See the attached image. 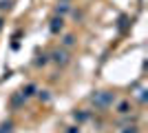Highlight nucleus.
Wrapping results in <instances>:
<instances>
[{"label":"nucleus","mask_w":148,"mask_h":133,"mask_svg":"<svg viewBox=\"0 0 148 133\" xmlns=\"http://www.w3.org/2000/svg\"><path fill=\"white\" fill-rule=\"evenodd\" d=\"M113 102H115V95H113V93H106V91L93 95V104H97L99 109H106L108 104H113Z\"/></svg>","instance_id":"nucleus-1"},{"label":"nucleus","mask_w":148,"mask_h":133,"mask_svg":"<svg viewBox=\"0 0 148 133\" xmlns=\"http://www.w3.org/2000/svg\"><path fill=\"white\" fill-rule=\"evenodd\" d=\"M62 27H64V20H62V16H60V18H53V20H51V31H53V33L62 31Z\"/></svg>","instance_id":"nucleus-2"},{"label":"nucleus","mask_w":148,"mask_h":133,"mask_svg":"<svg viewBox=\"0 0 148 133\" xmlns=\"http://www.w3.org/2000/svg\"><path fill=\"white\" fill-rule=\"evenodd\" d=\"M53 62L66 64V53H64V51H53Z\"/></svg>","instance_id":"nucleus-3"},{"label":"nucleus","mask_w":148,"mask_h":133,"mask_svg":"<svg viewBox=\"0 0 148 133\" xmlns=\"http://www.w3.org/2000/svg\"><path fill=\"white\" fill-rule=\"evenodd\" d=\"M33 93H36V87H33V84H27L20 95H22V98H29V95H33Z\"/></svg>","instance_id":"nucleus-4"},{"label":"nucleus","mask_w":148,"mask_h":133,"mask_svg":"<svg viewBox=\"0 0 148 133\" xmlns=\"http://www.w3.org/2000/svg\"><path fill=\"white\" fill-rule=\"evenodd\" d=\"M128 109H130L128 102H119L117 104V113H128Z\"/></svg>","instance_id":"nucleus-5"},{"label":"nucleus","mask_w":148,"mask_h":133,"mask_svg":"<svg viewBox=\"0 0 148 133\" xmlns=\"http://www.w3.org/2000/svg\"><path fill=\"white\" fill-rule=\"evenodd\" d=\"M11 129H13L11 122H2V124H0V133H11Z\"/></svg>","instance_id":"nucleus-6"},{"label":"nucleus","mask_w":148,"mask_h":133,"mask_svg":"<svg viewBox=\"0 0 148 133\" xmlns=\"http://www.w3.org/2000/svg\"><path fill=\"white\" fill-rule=\"evenodd\" d=\"M73 42H75V38H73V36H66V38H64V44H66V47H71Z\"/></svg>","instance_id":"nucleus-7"},{"label":"nucleus","mask_w":148,"mask_h":133,"mask_svg":"<svg viewBox=\"0 0 148 133\" xmlns=\"http://www.w3.org/2000/svg\"><path fill=\"white\" fill-rule=\"evenodd\" d=\"M22 100H25V98H22V95H16V98H13V107H18V104H20V102H22Z\"/></svg>","instance_id":"nucleus-8"},{"label":"nucleus","mask_w":148,"mask_h":133,"mask_svg":"<svg viewBox=\"0 0 148 133\" xmlns=\"http://www.w3.org/2000/svg\"><path fill=\"white\" fill-rule=\"evenodd\" d=\"M86 118H88V113H75V120H86Z\"/></svg>","instance_id":"nucleus-9"},{"label":"nucleus","mask_w":148,"mask_h":133,"mask_svg":"<svg viewBox=\"0 0 148 133\" xmlns=\"http://www.w3.org/2000/svg\"><path fill=\"white\" fill-rule=\"evenodd\" d=\"M66 9H69L66 5H58V9H56V11H58V13H66Z\"/></svg>","instance_id":"nucleus-10"},{"label":"nucleus","mask_w":148,"mask_h":133,"mask_svg":"<svg viewBox=\"0 0 148 133\" xmlns=\"http://www.w3.org/2000/svg\"><path fill=\"white\" fill-rule=\"evenodd\" d=\"M9 5H11L9 0H2V2H0V9H9Z\"/></svg>","instance_id":"nucleus-11"},{"label":"nucleus","mask_w":148,"mask_h":133,"mask_svg":"<svg viewBox=\"0 0 148 133\" xmlns=\"http://www.w3.org/2000/svg\"><path fill=\"white\" fill-rule=\"evenodd\" d=\"M40 100L47 102V100H49V93H47V91H40Z\"/></svg>","instance_id":"nucleus-12"},{"label":"nucleus","mask_w":148,"mask_h":133,"mask_svg":"<svg viewBox=\"0 0 148 133\" xmlns=\"http://www.w3.org/2000/svg\"><path fill=\"white\" fill-rule=\"evenodd\" d=\"M124 133H137V129H135V127H130V131H124Z\"/></svg>","instance_id":"nucleus-13"},{"label":"nucleus","mask_w":148,"mask_h":133,"mask_svg":"<svg viewBox=\"0 0 148 133\" xmlns=\"http://www.w3.org/2000/svg\"><path fill=\"white\" fill-rule=\"evenodd\" d=\"M69 133H77V129H75V127H71V129H69Z\"/></svg>","instance_id":"nucleus-14"},{"label":"nucleus","mask_w":148,"mask_h":133,"mask_svg":"<svg viewBox=\"0 0 148 133\" xmlns=\"http://www.w3.org/2000/svg\"><path fill=\"white\" fill-rule=\"evenodd\" d=\"M0 27H2V18H0Z\"/></svg>","instance_id":"nucleus-15"}]
</instances>
